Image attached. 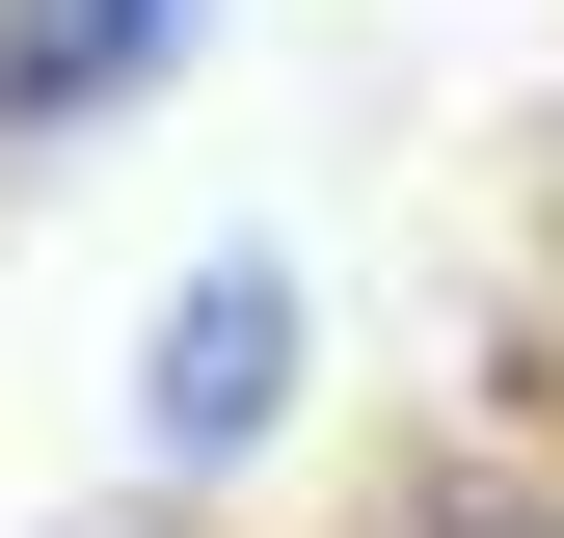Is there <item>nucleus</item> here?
Returning <instances> with one entry per match:
<instances>
[{"label": "nucleus", "instance_id": "obj_1", "mask_svg": "<svg viewBox=\"0 0 564 538\" xmlns=\"http://www.w3.org/2000/svg\"><path fill=\"white\" fill-rule=\"evenodd\" d=\"M269 431H296V269L216 243V269L162 297V351H134V458H162V512H188V485H242Z\"/></svg>", "mask_w": 564, "mask_h": 538}, {"label": "nucleus", "instance_id": "obj_2", "mask_svg": "<svg viewBox=\"0 0 564 538\" xmlns=\"http://www.w3.org/2000/svg\"><path fill=\"white\" fill-rule=\"evenodd\" d=\"M188 54V0H0V134H108Z\"/></svg>", "mask_w": 564, "mask_h": 538}, {"label": "nucleus", "instance_id": "obj_3", "mask_svg": "<svg viewBox=\"0 0 564 538\" xmlns=\"http://www.w3.org/2000/svg\"><path fill=\"white\" fill-rule=\"evenodd\" d=\"M403 538H564V431H431Z\"/></svg>", "mask_w": 564, "mask_h": 538}, {"label": "nucleus", "instance_id": "obj_4", "mask_svg": "<svg viewBox=\"0 0 564 538\" xmlns=\"http://www.w3.org/2000/svg\"><path fill=\"white\" fill-rule=\"evenodd\" d=\"M82 538H188V512H162V485H134V512H82Z\"/></svg>", "mask_w": 564, "mask_h": 538}]
</instances>
